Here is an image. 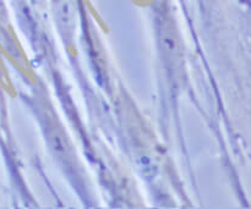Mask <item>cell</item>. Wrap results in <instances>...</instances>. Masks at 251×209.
<instances>
[{"instance_id": "cell-1", "label": "cell", "mask_w": 251, "mask_h": 209, "mask_svg": "<svg viewBox=\"0 0 251 209\" xmlns=\"http://www.w3.org/2000/svg\"><path fill=\"white\" fill-rule=\"evenodd\" d=\"M59 24L61 28L68 29L73 27L74 22V6L71 0H59L58 9H56Z\"/></svg>"}, {"instance_id": "cell-3", "label": "cell", "mask_w": 251, "mask_h": 209, "mask_svg": "<svg viewBox=\"0 0 251 209\" xmlns=\"http://www.w3.org/2000/svg\"><path fill=\"white\" fill-rule=\"evenodd\" d=\"M161 46L164 54L168 58H176L179 51V43L176 37L172 32L166 31V33L161 36Z\"/></svg>"}, {"instance_id": "cell-2", "label": "cell", "mask_w": 251, "mask_h": 209, "mask_svg": "<svg viewBox=\"0 0 251 209\" xmlns=\"http://www.w3.org/2000/svg\"><path fill=\"white\" fill-rule=\"evenodd\" d=\"M50 135V142L54 152L59 154L61 158H70V144H69L68 139L64 136V134H60L58 130H53Z\"/></svg>"}]
</instances>
